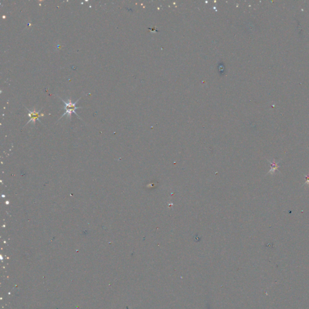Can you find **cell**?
<instances>
[{"mask_svg":"<svg viewBox=\"0 0 309 309\" xmlns=\"http://www.w3.org/2000/svg\"><path fill=\"white\" fill-rule=\"evenodd\" d=\"M305 177H306V182H304V185H306V184H307V185H309V174H308V175H305Z\"/></svg>","mask_w":309,"mask_h":309,"instance_id":"cell-4","label":"cell"},{"mask_svg":"<svg viewBox=\"0 0 309 309\" xmlns=\"http://www.w3.org/2000/svg\"><path fill=\"white\" fill-rule=\"evenodd\" d=\"M268 162L270 163V169L268 173V175H273L275 173L276 170H278V167H280V166L278 165V164L280 163V160L279 161L277 162L276 160L273 159L272 161L268 160Z\"/></svg>","mask_w":309,"mask_h":309,"instance_id":"cell-3","label":"cell"},{"mask_svg":"<svg viewBox=\"0 0 309 309\" xmlns=\"http://www.w3.org/2000/svg\"><path fill=\"white\" fill-rule=\"evenodd\" d=\"M60 99H61V98H60ZM61 99L62 100V101L63 102V103L65 104L64 109L65 111V112L64 114L60 118V119H61V118H62L63 116H64L65 115H67V116H68L70 118H71V114H72L73 112L75 113V114H76L78 116L77 113H76V110L77 109L82 108H77V106H76V104H77V102H78V100L80 99H80H78L77 100V101H76L75 103H73V102H72L70 100H68V102H65V101L63 99ZM60 119H59V120H60Z\"/></svg>","mask_w":309,"mask_h":309,"instance_id":"cell-1","label":"cell"},{"mask_svg":"<svg viewBox=\"0 0 309 309\" xmlns=\"http://www.w3.org/2000/svg\"><path fill=\"white\" fill-rule=\"evenodd\" d=\"M43 116V114L40 115L39 114V111H36L35 109L33 111H29L28 110V116L30 117V119L28 121V122L27 123V124L29 123L30 122H32V121L33 123H35L36 120H39V116Z\"/></svg>","mask_w":309,"mask_h":309,"instance_id":"cell-2","label":"cell"}]
</instances>
